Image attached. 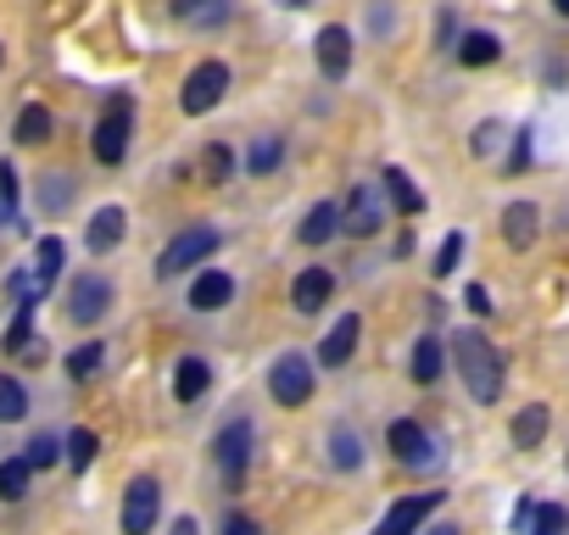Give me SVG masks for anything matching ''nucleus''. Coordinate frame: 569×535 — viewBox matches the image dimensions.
Segmentation results:
<instances>
[{"label": "nucleus", "instance_id": "obj_1", "mask_svg": "<svg viewBox=\"0 0 569 535\" xmlns=\"http://www.w3.org/2000/svg\"><path fill=\"white\" fill-rule=\"evenodd\" d=\"M452 363H458V374H463V391H469L480 407H491V402L502 396V357H497V346H491L480 330H458V335H452Z\"/></svg>", "mask_w": 569, "mask_h": 535}, {"label": "nucleus", "instance_id": "obj_2", "mask_svg": "<svg viewBox=\"0 0 569 535\" xmlns=\"http://www.w3.org/2000/svg\"><path fill=\"white\" fill-rule=\"evenodd\" d=\"M212 251H218V229L190 223V229H184V234H173V240H168V251L157 256V274H162V280H173V274H184V268L207 262Z\"/></svg>", "mask_w": 569, "mask_h": 535}, {"label": "nucleus", "instance_id": "obj_3", "mask_svg": "<svg viewBox=\"0 0 569 535\" xmlns=\"http://www.w3.org/2000/svg\"><path fill=\"white\" fill-rule=\"evenodd\" d=\"M268 391H273L279 407H308L313 402V363L302 352H284L268 374Z\"/></svg>", "mask_w": 569, "mask_h": 535}, {"label": "nucleus", "instance_id": "obj_4", "mask_svg": "<svg viewBox=\"0 0 569 535\" xmlns=\"http://www.w3.org/2000/svg\"><path fill=\"white\" fill-rule=\"evenodd\" d=\"M129 123H134V101H129V95H112L107 112H101V123H96V162H107V168L123 162V151H129Z\"/></svg>", "mask_w": 569, "mask_h": 535}, {"label": "nucleus", "instance_id": "obj_5", "mask_svg": "<svg viewBox=\"0 0 569 535\" xmlns=\"http://www.w3.org/2000/svg\"><path fill=\"white\" fill-rule=\"evenodd\" d=\"M223 90H229V68H223V62H201V68L184 79L179 107H184L190 118H201V112H212V107L223 101Z\"/></svg>", "mask_w": 569, "mask_h": 535}, {"label": "nucleus", "instance_id": "obj_6", "mask_svg": "<svg viewBox=\"0 0 569 535\" xmlns=\"http://www.w3.org/2000/svg\"><path fill=\"white\" fill-rule=\"evenodd\" d=\"M386 446H391V457H397L402 468H430V463H436V441L425 435L419 418H391Z\"/></svg>", "mask_w": 569, "mask_h": 535}, {"label": "nucleus", "instance_id": "obj_7", "mask_svg": "<svg viewBox=\"0 0 569 535\" xmlns=\"http://www.w3.org/2000/svg\"><path fill=\"white\" fill-rule=\"evenodd\" d=\"M157 513H162V485L151 474L129 480V491H123V535H151Z\"/></svg>", "mask_w": 569, "mask_h": 535}, {"label": "nucleus", "instance_id": "obj_8", "mask_svg": "<svg viewBox=\"0 0 569 535\" xmlns=\"http://www.w3.org/2000/svg\"><path fill=\"white\" fill-rule=\"evenodd\" d=\"M107 313H112V285H107L101 274H79L73 291H68V319H79V324H101Z\"/></svg>", "mask_w": 569, "mask_h": 535}, {"label": "nucleus", "instance_id": "obj_9", "mask_svg": "<svg viewBox=\"0 0 569 535\" xmlns=\"http://www.w3.org/2000/svg\"><path fill=\"white\" fill-rule=\"evenodd\" d=\"M251 424L246 418H234V424H223L218 430V441H212V457H218V468L229 474V480H240L246 474V463H251Z\"/></svg>", "mask_w": 569, "mask_h": 535}, {"label": "nucleus", "instance_id": "obj_10", "mask_svg": "<svg viewBox=\"0 0 569 535\" xmlns=\"http://www.w3.org/2000/svg\"><path fill=\"white\" fill-rule=\"evenodd\" d=\"M347 234H358V240H369V234H380V223H386V206H380V190L375 184H352V195H347Z\"/></svg>", "mask_w": 569, "mask_h": 535}, {"label": "nucleus", "instance_id": "obj_11", "mask_svg": "<svg viewBox=\"0 0 569 535\" xmlns=\"http://www.w3.org/2000/svg\"><path fill=\"white\" fill-rule=\"evenodd\" d=\"M436 507H441V491H419V496H402V502H397V507H391V513L380 518V529H375V535H413V529H419V524H425V518H430Z\"/></svg>", "mask_w": 569, "mask_h": 535}, {"label": "nucleus", "instance_id": "obj_12", "mask_svg": "<svg viewBox=\"0 0 569 535\" xmlns=\"http://www.w3.org/2000/svg\"><path fill=\"white\" fill-rule=\"evenodd\" d=\"M313 51H319V73H325V79H347V73H352V34H347L341 23L319 29Z\"/></svg>", "mask_w": 569, "mask_h": 535}, {"label": "nucleus", "instance_id": "obj_13", "mask_svg": "<svg viewBox=\"0 0 569 535\" xmlns=\"http://www.w3.org/2000/svg\"><path fill=\"white\" fill-rule=\"evenodd\" d=\"M330 291H336V280H330V268H308V274H302V280L291 285V307H297L302 319H313V313H325Z\"/></svg>", "mask_w": 569, "mask_h": 535}, {"label": "nucleus", "instance_id": "obj_14", "mask_svg": "<svg viewBox=\"0 0 569 535\" xmlns=\"http://www.w3.org/2000/svg\"><path fill=\"white\" fill-rule=\"evenodd\" d=\"M358 335H363V324H358V313H347V319L325 335L319 363H325V369H347V363H352V352H358Z\"/></svg>", "mask_w": 569, "mask_h": 535}, {"label": "nucleus", "instance_id": "obj_15", "mask_svg": "<svg viewBox=\"0 0 569 535\" xmlns=\"http://www.w3.org/2000/svg\"><path fill=\"white\" fill-rule=\"evenodd\" d=\"M229 296H234V280L223 274V268H207V274L190 285V307L196 313H218V307H229Z\"/></svg>", "mask_w": 569, "mask_h": 535}, {"label": "nucleus", "instance_id": "obj_16", "mask_svg": "<svg viewBox=\"0 0 569 535\" xmlns=\"http://www.w3.org/2000/svg\"><path fill=\"white\" fill-rule=\"evenodd\" d=\"M536 234H541V212H536L530 201H513V206H502V240H508L513 251H525Z\"/></svg>", "mask_w": 569, "mask_h": 535}, {"label": "nucleus", "instance_id": "obj_17", "mask_svg": "<svg viewBox=\"0 0 569 535\" xmlns=\"http://www.w3.org/2000/svg\"><path fill=\"white\" fill-rule=\"evenodd\" d=\"M380 179H386V184H380V190H386V201H391L402 218H419V212H425V195L413 190V179H408L402 168H386Z\"/></svg>", "mask_w": 569, "mask_h": 535}, {"label": "nucleus", "instance_id": "obj_18", "mask_svg": "<svg viewBox=\"0 0 569 535\" xmlns=\"http://www.w3.org/2000/svg\"><path fill=\"white\" fill-rule=\"evenodd\" d=\"M341 229H347V223H341V206H336V201H319V206L302 218V229H297V234H302L308 245H325V240H336Z\"/></svg>", "mask_w": 569, "mask_h": 535}, {"label": "nucleus", "instance_id": "obj_19", "mask_svg": "<svg viewBox=\"0 0 569 535\" xmlns=\"http://www.w3.org/2000/svg\"><path fill=\"white\" fill-rule=\"evenodd\" d=\"M547 424H552V413H547L541 402H530V407H519V413H513V430H508V435H513V446H525V452H530V446H541Z\"/></svg>", "mask_w": 569, "mask_h": 535}, {"label": "nucleus", "instance_id": "obj_20", "mask_svg": "<svg viewBox=\"0 0 569 535\" xmlns=\"http://www.w3.org/2000/svg\"><path fill=\"white\" fill-rule=\"evenodd\" d=\"M441 363H447V352H441V341H436V335H425V341L413 346V363H408V374H413V385H436V380H441Z\"/></svg>", "mask_w": 569, "mask_h": 535}, {"label": "nucleus", "instance_id": "obj_21", "mask_svg": "<svg viewBox=\"0 0 569 535\" xmlns=\"http://www.w3.org/2000/svg\"><path fill=\"white\" fill-rule=\"evenodd\" d=\"M212 385V369L201 357H179V374H173V396L179 402H201V391Z\"/></svg>", "mask_w": 569, "mask_h": 535}, {"label": "nucleus", "instance_id": "obj_22", "mask_svg": "<svg viewBox=\"0 0 569 535\" xmlns=\"http://www.w3.org/2000/svg\"><path fill=\"white\" fill-rule=\"evenodd\" d=\"M279 162H284V140H279V134H257V145L246 151V173H251V179H268Z\"/></svg>", "mask_w": 569, "mask_h": 535}, {"label": "nucleus", "instance_id": "obj_23", "mask_svg": "<svg viewBox=\"0 0 569 535\" xmlns=\"http://www.w3.org/2000/svg\"><path fill=\"white\" fill-rule=\"evenodd\" d=\"M123 206H101L96 218H90V251H112L118 240H123Z\"/></svg>", "mask_w": 569, "mask_h": 535}, {"label": "nucleus", "instance_id": "obj_24", "mask_svg": "<svg viewBox=\"0 0 569 535\" xmlns=\"http://www.w3.org/2000/svg\"><path fill=\"white\" fill-rule=\"evenodd\" d=\"M62 262H68V245H62L57 234H46V240L34 245V274L46 280V291L57 285V274H62Z\"/></svg>", "mask_w": 569, "mask_h": 535}, {"label": "nucleus", "instance_id": "obj_25", "mask_svg": "<svg viewBox=\"0 0 569 535\" xmlns=\"http://www.w3.org/2000/svg\"><path fill=\"white\" fill-rule=\"evenodd\" d=\"M497 57H502L497 34H480V29H475V34L458 40V62H463V68H486V62H497Z\"/></svg>", "mask_w": 569, "mask_h": 535}, {"label": "nucleus", "instance_id": "obj_26", "mask_svg": "<svg viewBox=\"0 0 569 535\" xmlns=\"http://www.w3.org/2000/svg\"><path fill=\"white\" fill-rule=\"evenodd\" d=\"M330 463H336V468H358V463H363V441H358V430H347V424L330 430Z\"/></svg>", "mask_w": 569, "mask_h": 535}, {"label": "nucleus", "instance_id": "obj_27", "mask_svg": "<svg viewBox=\"0 0 569 535\" xmlns=\"http://www.w3.org/2000/svg\"><path fill=\"white\" fill-rule=\"evenodd\" d=\"M168 12L184 18V23H223L229 18L223 0H168Z\"/></svg>", "mask_w": 569, "mask_h": 535}, {"label": "nucleus", "instance_id": "obj_28", "mask_svg": "<svg viewBox=\"0 0 569 535\" xmlns=\"http://www.w3.org/2000/svg\"><path fill=\"white\" fill-rule=\"evenodd\" d=\"M525 535H569V507H558V502H536V518H530Z\"/></svg>", "mask_w": 569, "mask_h": 535}, {"label": "nucleus", "instance_id": "obj_29", "mask_svg": "<svg viewBox=\"0 0 569 535\" xmlns=\"http://www.w3.org/2000/svg\"><path fill=\"white\" fill-rule=\"evenodd\" d=\"M29 457H7V463H0V496H7V502H18L23 491H29Z\"/></svg>", "mask_w": 569, "mask_h": 535}, {"label": "nucleus", "instance_id": "obj_30", "mask_svg": "<svg viewBox=\"0 0 569 535\" xmlns=\"http://www.w3.org/2000/svg\"><path fill=\"white\" fill-rule=\"evenodd\" d=\"M18 140H23V145L51 140V112H46V107H23V112H18Z\"/></svg>", "mask_w": 569, "mask_h": 535}, {"label": "nucleus", "instance_id": "obj_31", "mask_svg": "<svg viewBox=\"0 0 569 535\" xmlns=\"http://www.w3.org/2000/svg\"><path fill=\"white\" fill-rule=\"evenodd\" d=\"M101 363H107V346H101V341H84V346L68 357V374H73V380H96Z\"/></svg>", "mask_w": 569, "mask_h": 535}, {"label": "nucleus", "instance_id": "obj_32", "mask_svg": "<svg viewBox=\"0 0 569 535\" xmlns=\"http://www.w3.org/2000/svg\"><path fill=\"white\" fill-rule=\"evenodd\" d=\"M29 413V391L12 380V374H0V418H7V424H18Z\"/></svg>", "mask_w": 569, "mask_h": 535}, {"label": "nucleus", "instance_id": "obj_33", "mask_svg": "<svg viewBox=\"0 0 569 535\" xmlns=\"http://www.w3.org/2000/svg\"><path fill=\"white\" fill-rule=\"evenodd\" d=\"M96 452H101L96 430H73V435H68V463H73V468H90V463H96Z\"/></svg>", "mask_w": 569, "mask_h": 535}, {"label": "nucleus", "instance_id": "obj_34", "mask_svg": "<svg viewBox=\"0 0 569 535\" xmlns=\"http://www.w3.org/2000/svg\"><path fill=\"white\" fill-rule=\"evenodd\" d=\"M229 173H234V151H229L223 140H218V145H207V179H212V184H223Z\"/></svg>", "mask_w": 569, "mask_h": 535}, {"label": "nucleus", "instance_id": "obj_35", "mask_svg": "<svg viewBox=\"0 0 569 535\" xmlns=\"http://www.w3.org/2000/svg\"><path fill=\"white\" fill-rule=\"evenodd\" d=\"M23 457H29V468H51V463L62 457V441H51V435H34Z\"/></svg>", "mask_w": 569, "mask_h": 535}, {"label": "nucleus", "instance_id": "obj_36", "mask_svg": "<svg viewBox=\"0 0 569 535\" xmlns=\"http://www.w3.org/2000/svg\"><path fill=\"white\" fill-rule=\"evenodd\" d=\"M458 256H463V234L452 229L447 240H441V251H436V280H447L452 268H458Z\"/></svg>", "mask_w": 569, "mask_h": 535}, {"label": "nucleus", "instance_id": "obj_37", "mask_svg": "<svg viewBox=\"0 0 569 535\" xmlns=\"http://www.w3.org/2000/svg\"><path fill=\"white\" fill-rule=\"evenodd\" d=\"M497 145H502V129H497V123H480V129H475V157H491Z\"/></svg>", "mask_w": 569, "mask_h": 535}, {"label": "nucleus", "instance_id": "obj_38", "mask_svg": "<svg viewBox=\"0 0 569 535\" xmlns=\"http://www.w3.org/2000/svg\"><path fill=\"white\" fill-rule=\"evenodd\" d=\"M530 151H536V140H530V129H519V134H513V157H508V173H519V168L530 162Z\"/></svg>", "mask_w": 569, "mask_h": 535}, {"label": "nucleus", "instance_id": "obj_39", "mask_svg": "<svg viewBox=\"0 0 569 535\" xmlns=\"http://www.w3.org/2000/svg\"><path fill=\"white\" fill-rule=\"evenodd\" d=\"M223 535H262V529H257V524H251L246 513H234V518L223 524Z\"/></svg>", "mask_w": 569, "mask_h": 535}, {"label": "nucleus", "instance_id": "obj_40", "mask_svg": "<svg viewBox=\"0 0 569 535\" xmlns=\"http://www.w3.org/2000/svg\"><path fill=\"white\" fill-rule=\"evenodd\" d=\"M469 307H475V313H491V291H486V285H469Z\"/></svg>", "mask_w": 569, "mask_h": 535}, {"label": "nucleus", "instance_id": "obj_41", "mask_svg": "<svg viewBox=\"0 0 569 535\" xmlns=\"http://www.w3.org/2000/svg\"><path fill=\"white\" fill-rule=\"evenodd\" d=\"M173 535H201V529H196V518H173Z\"/></svg>", "mask_w": 569, "mask_h": 535}, {"label": "nucleus", "instance_id": "obj_42", "mask_svg": "<svg viewBox=\"0 0 569 535\" xmlns=\"http://www.w3.org/2000/svg\"><path fill=\"white\" fill-rule=\"evenodd\" d=\"M425 535H458V524H436V529H425Z\"/></svg>", "mask_w": 569, "mask_h": 535}, {"label": "nucleus", "instance_id": "obj_43", "mask_svg": "<svg viewBox=\"0 0 569 535\" xmlns=\"http://www.w3.org/2000/svg\"><path fill=\"white\" fill-rule=\"evenodd\" d=\"M552 12H558V18H569V0H552Z\"/></svg>", "mask_w": 569, "mask_h": 535}]
</instances>
